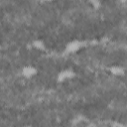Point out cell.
Segmentation results:
<instances>
[{
  "label": "cell",
  "mask_w": 127,
  "mask_h": 127,
  "mask_svg": "<svg viewBox=\"0 0 127 127\" xmlns=\"http://www.w3.org/2000/svg\"><path fill=\"white\" fill-rule=\"evenodd\" d=\"M76 77V71L71 67H65L61 70L56 75V81L58 83H65Z\"/></svg>",
  "instance_id": "6da1fadb"
},
{
  "label": "cell",
  "mask_w": 127,
  "mask_h": 127,
  "mask_svg": "<svg viewBox=\"0 0 127 127\" xmlns=\"http://www.w3.org/2000/svg\"><path fill=\"white\" fill-rule=\"evenodd\" d=\"M84 47H85V42L78 39H73L67 42L66 45L64 46V53L67 55H73L80 52Z\"/></svg>",
  "instance_id": "7a4b0ae2"
},
{
  "label": "cell",
  "mask_w": 127,
  "mask_h": 127,
  "mask_svg": "<svg viewBox=\"0 0 127 127\" xmlns=\"http://www.w3.org/2000/svg\"><path fill=\"white\" fill-rule=\"evenodd\" d=\"M39 73V69L34 64H25L20 70V75L25 79H32Z\"/></svg>",
  "instance_id": "3957f363"
},
{
  "label": "cell",
  "mask_w": 127,
  "mask_h": 127,
  "mask_svg": "<svg viewBox=\"0 0 127 127\" xmlns=\"http://www.w3.org/2000/svg\"><path fill=\"white\" fill-rule=\"evenodd\" d=\"M108 72L115 77H121L125 74V68L120 64H112L108 67Z\"/></svg>",
  "instance_id": "277c9868"
},
{
  "label": "cell",
  "mask_w": 127,
  "mask_h": 127,
  "mask_svg": "<svg viewBox=\"0 0 127 127\" xmlns=\"http://www.w3.org/2000/svg\"><path fill=\"white\" fill-rule=\"evenodd\" d=\"M31 47L39 52H44L47 50V44L43 39H35L31 42Z\"/></svg>",
  "instance_id": "5b68a950"
},
{
  "label": "cell",
  "mask_w": 127,
  "mask_h": 127,
  "mask_svg": "<svg viewBox=\"0 0 127 127\" xmlns=\"http://www.w3.org/2000/svg\"><path fill=\"white\" fill-rule=\"evenodd\" d=\"M126 107H127V105H126Z\"/></svg>",
  "instance_id": "8992f818"
}]
</instances>
